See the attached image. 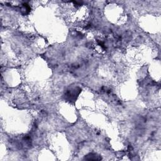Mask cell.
Here are the masks:
<instances>
[{
  "label": "cell",
  "instance_id": "obj_2",
  "mask_svg": "<svg viewBox=\"0 0 161 161\" xmlns=\"http://www.w3.org/2000/svg\"><path fill=\"white\" fill-rule=\"evenodd\" d=\"M96 153H89L88 156H87L85 159L86 160H100L101 158L98 157L99 156H96Z\"/></svg>",
  "mask_w": 161,
  "mask_h": 161
},
{
  "label": "cell",
  "instance_id": "obj_1",
  "mask_svg": "<svg viewBox=\"0 0 161 161\" xmlns=\"http://www.w3.org/2000/svg\"><path fill=\"white\" fill-rule=\"evenodd\" d=\"M81 91V89L79 87H76L67 90L65 94L66 98L69 101H75L77 97Z\"/></svg>",
  "mask_w": 161,
  "mask_h": 161
}]
</instances>
